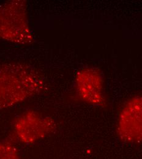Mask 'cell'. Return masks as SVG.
Returning a JSON list of instances; mask_svg holds the SVG:
<instances>
[{"label":"cell","instance_id":"obj_1","mask_svg":"<svg viewBox=\"0 0 142 159\" xmlns=\"http://www.w3.org/2000/svg\"><path fill=\"white\" fill-rule=\"evenodd\" d=\"M44 86L43 77L32 66L19 62L0 64V110L39 94Z\"/></svg>","mask_w":142,"mask_h":159},{"label":"cell","instance_id":"obj_2","mask_svg":"<svg viewBox=\"0 0 142 159\" xmlns=\"http://www.w3.org/2000/svg\"><path fill=\"white\" fill-rule=\"evenodd\" d=\"M0 39L26 45L34 42L25 0H9L0 5Z\"/></svg>","mask_w":142,"mask_h":159},{"label":"cell","instance_id":"obj_3","mask_svg":"<svg viewBox=\"0 0 142 159\" xmlns=\"http://www.w3.org/2000/svg\"><path fill=\"white\" fill-rule=\"evenodd\" d=\"M54 120L39 112L29 110L22 113L14 121V137L22 144H33L53 132Z\"/></svg>","mask_w":142,"mask_h":159},{"label":"cell","instance_id":"obj_4","mask_svg":"<svg viewBox=\"0 0 142 159\" xmlns=\"http://www.w3.org/2000/svg\"><path fill=\"white\" fill-rule=\"evenodd\" d=\"M117 133L126 143H142V96L129 100L122 107L118 118Z\"/></svg>","mask_w":142,"mask_h":159},{"label":"cell","instance_id":"obj_5","mask_svg":"<svg viewBox=\"0 0 142 159\" xmlns=\"http://www.w3.org/2000/svg\"><path fill=\"white\" fill-rule=\"evenodd\" d=\"M75 81L77 95L82 101L95 106L105 105L103 82L98 70L91 67L81 69Z\"/></svg>","mask_w":142,"mask_h":159},{"label":"cell","instance_id":"obj_6","mask_svg":"<svg viewBox=\"0 0 142 159\" xmlns=\"http://www.w3.org/2000/svg\"><path fill=\"white\" fill-rule=\"evenodd\" d=\"M0 159H21L18 149L11 140L0 141Z\"/></svg>","mask_w":142,"mask_h":159}]
</instances>
